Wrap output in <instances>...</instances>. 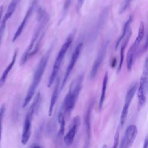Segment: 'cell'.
Returning <instances> with one entry per match:
<instances>
[{
	"label": "cell",
	"mask_w": 148,
	"mask_h": 148,
	"mask_svg": "<svg viewBox=\"0 0 148 148\" xmlns=\"http://www.w3.org/2000/svg\"><path fill=\"white\" fill-rule=\"evenodd\" d=\"M37 20L38 24L30 43L24 51L20 59V65L24 64L31 56H33L38 51L41 40L44 36V29L49 20V17L46 12L41 8H39L38 11Z\"/></svg>",
	"instance_id": "1"
},
{
	"label": "cell",
	"mask_w": 148,
	"mask_h": 148,
	"mask_svg": "<svg viewBox=\"0 0 148 148\" xmlns=\"http://www.w3.org/2000/svg\"><path fill=\"white\" fill-rule=\"evenodd\" d=\"M51 50H52V47H50L46 51V53L42 56V57L40 60V61L39 62L36 68L35 71L33 76L32 81L27 91V94L23 101V108H25L29 104V102L31 101V100L32 99V97L34 95L36 90L42 80V78L44 72L45 71L46 67L47 66V64L48 62L50 54L51 53Z\"/></svg>",
	"instance_id": "2"
},
{
	"label": "cell",
	"mask_w": 148,
	"mask_h": 148,
	"mask_svg": "<svg viewBox=\"0 0 148 148\" xmlns=\"http://www.w3.org/2000/svg\"><path fill=\"white\" fill-rule=\"evenodd\" d=\"M83 80V75H80L73 80L69 86L68 92L65 96L62 105L64 112L68 115H70L75 106L82 89Z\"/></svg>",
	"instance_id": "3"
},
{
	"label": "cell",
	"mask_w": 148,
	"mask_h": 148,
	"mask_svg": "<svg viewBox=\"0 0 148 148\" xmlns=\"http://www.w3.org/2000/svg\"><path fill=\"white\" fill-rule=\"evenodd\" d=\"M73 39V34H71L66 39L64 43L62 45L61 49L59 50L58 53L57 54V56L56 58L52 71L51 72V74L50 75V77L48 80L47 82V87H50L53 83L54 82L57 76V73L58 72V71L60 68L61 63L65 56V54L69 48Z\"/></svg>",
	"instance_id": "4"
},
{
	"label": "cell",
	"mask_w": 148,
	"mask_h": 148,
	"mask_svg": "<svg viewBox=\"0 0 148 148\" xmlns=\"http://www.w3.org/2000/svg\"><path fill=\"white\" fill-rule=\"evenodd\" d=\"M82 47H83V43H79L75 47V49L71 56V59L69 60V64L68 65V66L66 68V71L65 73L64 77L62 82L61 86L60 87V91L63 89L64 87L65 86V85L67 82V80L69 76V75H70L71 71H72V69H73L74 66L75 65V64L77 62V61L80 56V53H81V51L82 49Z\"/></svg>",
	"instance_id": "5"
},
{
	"label": "cell",
	"mask_w": 148,
	"mask_h": 148,
	"mask_svg": "<svg viewBox=\"0 0 148 148\" xmlns=\"http://www.w3.org/2000/svg\"><path fill=\"white\" fill-rule=\"evenodd\" d=\"M34 114L33 110L31 108H29L25 118L21 135V143L24 145L27 143L31 136L32 120Z\"/></svg>",
	"instance_id": "6"
},
{
	"label": "cell",
	"mask_w": 148,
	"mask_h": 148,
	"mask_svg": "<svg viewBox=\"0 0 148 148\" xmlns=\"http://www.w3.org/2000/svg\"><path fill=\"white\" fill-rule=\"evenodd\" d=\"M109 41L107 40L104 42V43L101 46L98 54L97 56L96 59L95 60L94 64L92 65L91 72H90V77L91 79H94L98 71V69L99 66H101L105 57L106 55V53L107 52V49L109 46Z\"/></svg>",
	"instance_id": "7"
},
{
	"label": "cell",
	"mask_w": 148,
	"mask_h": 148,
	"mask_svg": "<svg viewBox=\"0 0 148 148\" xmlns=\"http://www.w3.org/2000/svg\"><path fill=\"white\" fill-rule=\"evenodd\" d=\"M138 134V128L136 125L131 124L126 129L125 134L121 140L120 147L124 148H128L131 147Z\"/></svg>",
	"instance_id": "8"
},
{
	"label": "cell",
	"mask_w": 148,
	"mask_h": 148,
	"mask_svg": "<svg viewBox=\"0 0 148 148\" xmlns=\"http://www.w3.org/2000/svg\"><path fill=\"white\" fill-rule=\"evenodd\" d=\"M81 119L79 116H76L73 119L72 125L64 138V142L66 146H70L73 142L76 134L80 125Z\"/></svg>",
	"instance_id": "9"
},
{
	"label": "cell",
	"mask_w": 148,
	"mask_h": 148,
	"mask_svg": "<svg viewBox=\"0 0 148 148\" xmlns=\"http://www.w3.org/2000/svg\"><path fill=\"white\" fill-rule=\"evenodd\" d=\"M148 82V75L142 73L140 82L138 90V108L142 107L146 101V91L147 84Z\"/></svg>",
	"instance_id": "10"
},
{
	"label": "cell",
	"mask_w": 148,
	"mask_h": 148,
	"mask_svg": "<svg viewBox=\"0 0 148 148\" xmlns=\"http://www.w3.org/2000/svg\"><path fill=\"white\" fill-rule=\"evenodd\" d=\"M37 2H38V0H34L31 5L29 6L21 24H20L18 29H17V31H16L13 37V39H12V42H14L17 39V38L20 36V35L21 34L25 26L26 25L27 23H28L29 18L31 17L32 14V12L34 10V9L35 8L36 6V4H37Z\"/></svg>",
	"instance_id": "11"
},
{
	"label": "cell",
	"mask_w": 148,
	"mask_h": 148,
	"mask_svg": "<svg viewBox=\"0 0 148 148\" xmlns=\"http://www.w3.org/2000/svg\"><path fill=\"white\" fill-rule=\"evenodd\" d=\"M93 104L91 102L84 116V124H85V131L86 135V144H89L91 138V114L92 111Z\"/></svg>",
	"instance_id": "12"
},
{
	"label": "cell",
	"mask_w": 148,
	"mask_h": 148,
	"mask_svg": "<svg viewBox=\"0 0 148 148\" xmlns=\"http://www.w3.org/2000/svg\"><path fill=\"white\" fill-rule=\"evenodd\" d=\"M60 79L58 77L55 84L54 88L53 90L51 99H50V105H49V111H48V115L49 116H51L53 113V108L55 106V104L57 101L59 92H60Z\"/></svg>",
	"instance_id": "13"
},
{
	"label": "cell",
	"mask_w": 148,
	"mask_h": 148,
	"mask_svg": "<svg viewBox=\"0 0 148 148\" xmlns=\"http://www.w3.org/2000/svg\"><path fill=\"white\" fill-rule=\"evenodd\" d=\"M132 35V33L131 32H127V34H125V36L123 38V43L121 46L120 47V62L117 68V73H119L121 69L122 68V65H123V61H124V50L127 46V44L129 42V40L131 38V36Z\"/></svg>",
	"instance_id": "14"
},
{
	"label": "cell",
	"mask_w": 148,
	"mask_h": 148,
	"mask_svg": "<svg viewBox=\"0 0 148 148\" xmlns=\"http://www.w3.org/2000/svg\"><path fill=\"white\" fill-rule=\"evenodd\" d=\"M17 56V50H16L14 53V54L13 56V57H12V59L11 61L10 62V63L9 64L8 66L5 68V69L4 70L3 72L2 73V75L0 77V88L5 83V82L6 79H7V77H8V75L9 73L10 72L11 69L13 68V67L14 65L15 61L16 60Z\"/></svg>",
	"instance_id": "15"
},
{
	"label": "cell",
	"mask_w": 148,
	"mask_h": 148,
	"mask_svg": "<svg viewBox=\"0 0 148 148\" xmlns=\"http://www.w3.org/2000/svg\"><path fill=\"white\" fill-rule=\"evenodd\" d=\"M137 50L138 49L132 43L127 52V57H126V64H127V68L128 71H130L132 69L134 60L135 58V55L136 53Z\"/></svg>",
	"instance_id": "16"
},
{
	"label": "cell",
	"mask_w": 148,
	"mask_h": 148,
	"mask_svg": "<svg viewBox=\"0 0 148 148\" xmlns=\"http://www.w3.org/2000/svg\"><path fill=\"white\" fill-rule=\"evenodd\" d=\"M20 1L21 0H12L11 1L2 21L6 22L10 18V17L12 16V14L14 12Z\"/></svg>",
	"instance_id": "17"
},
{
	"label": "cell",
	"mask_w": 148,
	"mask_h": 148,
	"mask_svg": "<svg viewBox=\"0 0 148 148\" xmlns=\"http://www.w3.org/2000/svg\"><path fill=\"white\" fill-rule=\"evenodd\" d=\"M108 82V72H106L105 74L104 75V77H103L102 86L101 94L99 102V111H101L102 110V106H103V103H104Z\"/></svg>",
	"instance_id": "18"
},
{
	"label": "cell",
	"mask_w": 148,
	"mask_h": 148,
	"mask_svg": "<svg viewBox=\"0 0 148 148\" xmlns=\"http://www.w3.org/2000/svg\"><path fill=\"white\" fill-rule=\"evenodd\" d=\"M58 121L59 124H60V130L58 132V138H61L64 134L65 131V117L64 114L62 111H60L58 114Z\"/></svg>",
	"instance_id": "19"
},
{
	"label": "cell",
	"mask_w": 148,
	"mask_h": 148,
	"mask_svg": "<svg viewBox=\"0 0 148 148\" xmlns=\"http://www.w3.org/2000/svg\"><path fill=\"white\" fill-rule=\"evenodd\" d=\"M145 34V27L143 22H140L139 27V29H138V35L136 36V38L135 40V42L133 43V44L135 45V46L138 49L141 41L142 40L143 36Z\"/></svg>",
	"instance_id": "20"
},
{
	"label": "cell",
	"mask_w": 148,
	"mask_h": 148,
	"mask_svg": "<svg viewBox=\"0 0 148 148\" xmlns=\"http://www.w3.org/2000/svg\"><path fill=\"white\" fill-rule=\"evenodd\" d=\"M132 18H133L132 16H131L129 17V18L128 19V20L126 21V23H125L124 26V28H123V32H122L121 36L119 38V39H118V40H117V42H116V46H115L116 50L117 49L118 47L119 46V45H120V42H121V40L123 39L124 37L125 36V34H126V33H127V29H128V27L131 25V22H132Z\"/></svg>",
	"instance_id": "21"
},
{
	"label": "cell",
	"mask_w": 148,
	"mask_h": 148,
	"mask_svg": "<svg viewBox=\"0 0 148 148\" xmlns=\"http://www.w3.org/2000/svg\"><path fill=\"white\" fill-rule=\"evenodd\" d=\"M130 106V105L124 103V105L123 106V109L121 111L120 118V125L121 127L124 125V124L125 122V120L127 119Z\"/></svg>",
	"instance_id": "22"
},
{
	"label": "cell",
	"mask_w": 148,
	"mask_h": 148,
	"mask_svg": "<svg viewBox=\"0 0 148 148\" xmlns=\"http://www.w3.org/2000/svg\"><path fill=\"white\" fill-rule=\"evenodd\" d=\"M40 102H41V96H40V92H38L36 95V96L34 99V101L30 107V108H31L33 110L35 114L38 111V109L40 106Z\"/></svg>",
	"instance_id": "23"
},
{
	"label": "cell",
	"mask_w": 148,
	"mask_h": 148,
	"mask_svg": "<svg viewBox=\"0 0 148 148\" xmlns=\"http://www.w3.org/2000/svg\"><path fill=\"white\" fill-rule=\"evenodd\" d=\"M132 0H124L123 2L122 3L121 6H120V10H119V13H123L130 6V4L131 3Z\"/></svg>",
	"instance_id": "24"
},
{
	"label": "cell",
	"mask_w": 148,
	"mask_h": 148,
	"mask_svg": "<svg viewBox=\"0 0 148 148\" xmlns=\"http://www.w3.org/2000/svg\"><path fill=\"white\" fill-rule=\"evenodd\" d=\"M72 0H65L64 4V7H63V12H62V14L63 16H65L68 12V10L69 8L70 5L71 3Z\"/></svg>",
	"instance_id": "25"
},
{
	"label": "cell",
	"mask_w": 148,
	"mask_h": 148,
	"mask_svg": "<svg viewBox=\"0 0 148 148\" xmlns=\"http://www.w3.org/2000/svg\"><path fill=\"white\" fill-rule=\"evenodd\" d=\"M6 22L2 21L1 23V24H0V45L1 43L2 38L3 37L4 31H5V27H6Z\"/></svg>",
	"instance_id": "26"
},
{
	"label": "cell",
	"mask_w": 148,
	"mask_h": 148,
	"mask_svg": "<svg viewBox=\"0 0 148 148\" xmlns=\"http://www.w3.org/2000/svg\"><path fill=\"white\" fill-rule=\"evenodd\" d=\"M119 142V132L117 131L116 132L114 137V143H113V148H116L118 146Z\"/></svg>",
	"instance_id": "27"
},
{
	"label": "cell",
	"mask_w": 148,
	"mask_h": 148,
	"mask_svg": "<svg viewBox=\"0 0 148 148\" xmlns=\"http://www.w3.org/2000/svg\"><path fill=\"white\" fill-rule=\"evenodd\" d=\"M147 48H148V31H147V36H146V40H145V44H144L143 47L142 48V50H141L142 53H143V52L146 51Z\"/></svg>",
	"instance_id": "28"
},
{
	"label": "cell",
	"mask_w": 148,
	"mask_h": 148,
	"mask_svg": "<svg viewBox=\"0 0 148 148\" xmlns=\"http://www.w3.org/2000/svg\"><path fill=\"white\" fill-rule=\"evenodd\" d=\"M85 0H77V5H76V9L77 12H80L83 3Z\"/></svg>",
	"instance_id": "29"
},
{
	"label": "cell",
	"mask_w": 148,
	"mask_h": 148,
	"mask_svg": "<svg viewBox=\"0 0 148 148\" xmlns=\"http://www.w3.org/2000/svg\"><path fill=\"white\" fill-rule=\"evenodd\" d=\"M143 73L148 74V57H147V58H146V61H145V66H144Z\"/></svg>",
	"instance_id": "30"
},
{
	"label": "cell",
	"mask_w": 148,
	"mask_h": 148,
	"mask_svg": "<svg viewBox=\"0 0 148 148\" xmlns=\"http://www.w3.org/2000/svg\"><path fill=\"white\" fill-rule=\"evenodd\" d=\"M5 111V105H2L0 108V118L2 116H3V114Z\"/></svg>",
	"instance_id": "31"
},
{
	"label": "cell",
	"mask_w": 148,
	"mask_h": 148,
	"mask_svg": "<svg viewBox=\"0 0 148 148\" xmlns=\"http://www.w3.org/2000/svg\"><path fill=\"white\" fill-rule=\"evenodd\" d=\"M2 119H3V116H2V117L0 118V144H1V139H2Z\"/></svg>",
	"instance_id": "32"
},
{
	"label": "cell",
	"mask_w": 148,
	"mask_h": 148,
	"mask_svg": "<svg viewBox=\"0 0 148 148\" xmlns=\"http://www.w3.org/2000/svg\"><path fill=\"white\" fill-rule=\"evenodd\" d=\"M148 147V136H147L145 139L144 144H143V147L146 148Z\"/></svg>",
	"instance_id": "33"
},
{
	"label": "cell",
	"mask_w": 148,
	"mask_h": 148,
	"mask_svg": "<svg viewBox=\"0 0 148 148\" xmlns=\"http://www.w3.org/2000/svg\"><path fill=\"white\" fill-rule=\"evenodd\" d=\"M2 13H3V6H0V20L2 17Z\"/></svg>",
	"instance_id": "34"
},
{
	"label": "cell",
	"mask_w": 148,
	"mask_h": 148,
	"mask_svg": "<svg viewBox=\"0 0 148 148\" xmlns=\"http://www.w3.org/2000/svg\"><path fill=\"white\" fill-rule=\"evenodd\" d=\"M146 91H148V82L147 84V87H146Z\"/></svg>",
	"instance_id": "35"
}]
</instances>
